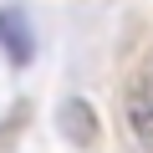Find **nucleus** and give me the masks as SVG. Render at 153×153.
Masks as SVG:
<instances>
[{"mask_svg": "<svg viewBox=\"0 0 153 153\" xmlns=\"http://www.w3.org/2000/svg\"><path fill=\"white\" fill-rule=\"evenodd\" d=\"M61 117H66V133H71L76 143H87V138L97 133V123H92V112L82 117V102H66V112H61Z\"/></svg>", "mask_w": 153, "mask_h": 153, "instance_id": "2", "label": "nucleus"}, {"mask_svg": "<svg viewBox=\"0 0 153 153\" xmlns=\"http://www.w3.org/2000/svg\"><path fill=\"white\" fill-rule=\"evenodd\" d=\"M0 41L10 46V61H31V51H36V41H31V26H26V16L21 10H0Z\"/></svg>", "mask_w": 153, "mask_h": 153, "instance_id": "1", "label": "nucleus"}]
</instances>
